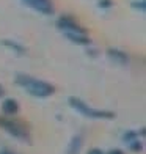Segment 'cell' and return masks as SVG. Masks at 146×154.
I'll return each mask as SVG.
<instances>
[{
  "label": "cell",
  "mask_w": 146,
  "mask_h": 154,
  "mask_svg": "<svg viewBox=\"0 0 146 154\" xmlns=\"http://www.w3.org/2000/svg\"><path fill=\"white\" fill-rule=\"evenodd\" d=\"M16 83L20 85L27 93L35 96V97H47V96L53 94V91H55L53 85H50V83H47L44 80L33 79V77H30V75L19 74L16 77Z\"/></svg>",
  "instance_id": "1"
},
{
  "label": "cell",
  "mask_w": 146,
  "mask_h": 154,
  "mask_svg": "<svg viewBox=\"0 0 146 154\" xmlns=\"http://www.w3.org/2000/svg\"><path fill=\"white\" fill-rule=\"evenodd\" d=\"M57 27H58V30L63 32V35L69 41H72V43H75V44H90V38H88L87 32L83 30L75 20H72L71 17H68V16L60 17L57 20Z\"/></svg>",
  "instance_id": "2"
},
{
  "label": "cell",
  "mask_w": 146,
  "mask_h": 154,
  "mask_svg": "<svg viewBox=\"0 0 146 154\" xmlns=\"http://www.w3.org/2000/svg\"><path fill=\"white\" fill-rule=\"evenodd\" d=\"M68 102H69V106H71L74 110H77L79 113H82L83 116L94 118V120H112V118H115V113H113V112L91 109L90 106H87V102H83L82 99H79V97L71 96V97L68 99Z\"/></svg>",
  "instance_id": "3"
},
{
  "label": "cell",
  "mask_w": 146,
  "mask_h": 154,
  "mask_svg": "<svg viewBox=\"0 0 146 154\" xmlns=\"http://www.w3.org/2000/svg\"><path fill=\"white\" fill-rule=\"evenodd\" d=\"M0 126H2L6 132H10L13 137L20 138V140H29V132H27V129L24 128L22 124H19V123H16V121L0 120Z\"/></svg>",
  "instance_id": "4"
},
{
  "label": "cell",
  "mask_w": 146,
  "mask_h": 154,
  "mask_svg": "<svg viewBox=\"0 0 146 154\" xmlns=\"http://www.w3.org/2000/svg\"><path fill=\"white\" fill-rule=\"evenodd\" d=\"M24 5H27L29 8L35 10V11H38L41 13V14H52L53 13V5L50 0H20Z\"/></svg>",
  "instance_id": "5"
},
{
  "label": "cell",
  "mask_w": 146,
  "mask_h": 154,
  "mask_svg": "<svg viewBox=\"0 0 146 154\" xmlns=\"http://www.w3.org/2000/svg\"><path fill=\"white\" fill-rule=\"evenodd\" d=\"M2 112L5 115H16L19 112V106L14 99H5L2 104Z\"/></svg>",
  "instance_id": "6"
},
{
  "label": "cell",
  "mask_w": 146,
  "mask_h": 154,
  "mask_svg": "<svg viewBox=\"0 0 146 154\" xmlns=\"http://www.w3.org/2000/svg\"><path fill=\"white\" fill-rule=\"evenodd\" d=\"M108 57L112 60H115L116 63H121V65L127 63V55L124 54L123 51H118V49H110V51H108Z\"/></svg>",
  "instance_id": "7"
},
{
  "label": "cell",
  "mask_w": 146,
  "mask_h": 154,
  "mask_svg": "<svg viewBox=\"0 0 146 154\" xmlns=\"http://www.w3.org/2000/svg\"><path fill=\"white\" fill-rule=\"evenodd\" d=\"M3 46H6L8 49H11V51H14V52H17V54H24V52H25V49L20 46V44H17L16 41L5 39V41H3Z\"/></svg>",
  "instance_id": "8"
},
{
  "label": "cell",
  "mask_w": 146,
  "mask_h": 154,
  "mask_svg": "<svg viewBox=\"0 0 146 154\" xmlns=\"http://www.w3.org/2000/svg\"><path fill=\"white\" fill-rule=\"evenodd\" d=\"M80 146H82V142H80V138H79V137L72 138V142H71V146H69V148H68V154H79V149H80Z\"/></svg>",
  "instance_id": "9"
},
{
  "label": "cell",
  "mask_w": 146,
  "mask_h": 154,
  "mask_svg": "<svg viewBox=\"0 0 146 154\" xmlns=\"http://www.w3.org/2000/svg\"><path fill=\"white\" fill-rule=\"evenodd\" d=\"M132 6H134L135 10H140V11L143 13L144 8H146V3H144V0H135V2L132 3Z\"/></svg>",
  "instance_id": "10"
},
{
  "label": "cell",
  "mask_w": 146,
  "mask_h": 154,
  "mask_svg": "<svg viewBox=\"0 0 146 154\" xmlns=\"http://www.w3.org/2000/svg\"><path fill=\"white\" fill-rule=\"evenodd\" d=\"M99 6H102V8H108V6H112V2H110V0H99Z\"/></svg>",
  "instance_id": "11"
},
{
  "label": "cell",
  "mask_w": 146,
  "mask_h": 154,
  "mask_svg": "<svg viewBox=\"0 0 146 154\" xmlns=\"http://www.w3.org/2000/svg\"><path fill=\"white\" fill-rule=\"evenodd\" d=\"M88 154H104V152H102L101 149H96V148H94V149H91V151H90Z\"/></svg>",
  "instance_id": "12"
},
{
  "label": "cell",
  "mask_w": 146,
  "mask_h": 154,
  "mask_svg": "<svg viewBox=\"0 0 146 154\" xmlns=\"http://www.w3.org/2000/svg\"><path fill=\"white\" fill-rule=\"evenodd\" d=\"M108 154H124V152H123L121 149H113V151H110Z\"/></svg>",
  "instance_id": "13"
},
{
  "label": "cell",
  "mask_w": 146,
  "mask_h": 154,
  "mask_svg": "<svg viewBox=\"0 0 146 154\" xmlns=\"http://www.w3.org/2000/svg\"><path fill=\"white\" fill-rule=\"evenodd\" d=\"M2 96H3V87L0 85V97H2Z\"/></svg>",
  "instance_id": "14"
},
{
  "label": "cell",
  "mask_w": 146,
  "mask_h": 154,
  "mask_svg": "<svg viewBox=\"0 0 146 154\" xmlns=\"http://www.w3.org/2000/svg\"><path fill=\"white\" fill-rule=\"evenodd\" d=\"M2 154H10V152H6V151H5V152H2Z\"/></svg>",
  "instance_id": "15"
}]
</instances>
